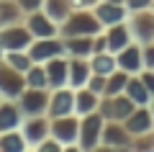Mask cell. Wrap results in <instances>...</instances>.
Segmentation results:
<instances>
[{"instance_id": "cell-22", "label": "cell", "mask_w": 154, "mask_h": 152, "mask_svg": "<svg viewBox=\"0 0 154 152\" xmlns=\"http://www.w3.org/2000/svg\"><path fill=\"white\" fill-rule=\"evenodd\" d=\"M123 93H126L136 106H149V103H152V98H154L152 93H149V88L141 82V77H139V75H131V77H128L126 90H123Z\"/></svg>"}, {"instance_id": "cell-35", "label": "cell", "mask_w": 154, "mask_h": 152, "mask_svg": "<svg viewBox=\"0 0 154 152\" xmlns=\"http://www.w3.org/2000/svg\"><path fill=\"white\" fill-rule=\"evenodd\" d=\"M141 54H144V67L154 70V41L141 44Z\"/></svg>"}, {"instance_id": "cell-3", "label": "cell", "mask_w": 154, "mask_h": 152, "mask_svg": "<svg viewBox=\"0 0 154 152\" xmlns=\"http://www.w3.org/2000/svg\"><path fill=\"white\" fill-rule=\"evenodd\" d=\"M51 137L59 139L64 150H80V147H77V137H80V116H77V114H67V116H57V119H51Z\"/></svg>"}, {"instance_id": "cell-4", "label": "cell", "mask_w": 154, "mask_h": 152, "mask_svg": "<svg viewBox=\"0 0 154 152\" xmlns=\"http://www.w3.org/2000/svg\"><path fill=\"white\" fill-rule=\"evenodd\" d=\"M134 108H136V103H134L126 93H118V95H100V103H98V111L103 114L105 121H126Z\"/></svg>"}, {"instance_id": "cell-44", "label": "cell", "mask_w": 154, "mask_h": 152, "mask_svg": "<svg viewBox=\"0 0 154 152\" xmlns=\"http://www.w3.org/2000/svg\"><path fill=\"white\" fill-rule=\"evenodd\" d=\"M0 57H3V49H0Z\"/></svg>"}, {"instance_id": "cell-9", "label": "cell", "mask_w": 154, "mask_h": 152, "mask_svg": "<svg viewBox=\"0 0 154 152\" xmlns=\"http://www.w3.org/2000/svg\"><path fill=\"white\" fill-rule=\"evenodd\" d=\"M23 90H26V77H23V72H18L16 67H11L0 57V95L16 101Z\"/></svg>"}, {"instance_id": "cell-11", "label": "cell", "mask_w": 154, "mask_h": 152, "mask_svg": "<svg viewBox=\"0 0 154 152\" xmlns=\"http://www.w3.org/2000/svg\"><path fill=\"white\" fill-rule=\"evenodd\" d=\"M131 131L123 126V121H105L103 137H100V147L108 150H128L131 147Z\"/></svg>"}, {"instance_id": "cell-37", "label": "cell", "mask_w": 154, "mask_h": 152, "mask_svg": "<svg viewBox=\"0 0 154 152\" xmlns=\"http://www.w3.org/2000/svg\"><path fill=\"white\" fill-rule=\"evenodd\" d=\"M18 5H21L23 13H33V11H41L44 8V0H16Z\"/></svg>"}, {"instance_id": "cell-5", "label": "cell", "mask_w": 154, "mask_h": 152, "mask_svg": "<svg viewBox=\"0 0 154 152\" xmlns=\"http://www.w3.org/2000/svg\"><path fill=\"white\" fill-rule=\"evenodd\" d=\"M31 41H33V36H31V31H28V26L23 21L0 28V49H3V54H5V52H21V49H28Z\"/></svg>"}, {"instance_id": "cell-28", "label": "cell", "mask_w": 154, "mask_h": 152, "mask_svg": "<svg viewBox=\"0 0 154 152\" xmlns=\"http://www.w3.org/2000/svg\"><path fill=\"white\" fill-rule=\"evenodd\" d=\"M128 77H131V75H128L126 70H121V67L113 70L108 75V80H105V93H103V95H118V93H123V90H126Z\"/></svg>"}, {"instance_id": "cell-14", "label": "cell", "mask_w": 154, "mask_h": 152, "mask_svg": "<svg viewBox=\"0 0 154 152\" xmlns=\"http://www.w3.org/2000/svg\"><path fill=\"white\" fill-rule=\"evenodd\" d=\"M44 67H46V85H49V90L69 85V57L67 54L44 62Z\"/></svg>"}, {"instance_id": "cell-26", "label": "cell", "mask_w": 154, "mask_h": 152, "mask_svg": "<svg viewBox=\"0 0 154 152\" xmlns=\"http://www.w3.org/2000/svg\"><path fill=\"white\" fill-rule=\"evenodd\" d=\"M72 11H75L72 0H44V13L51 21H57L59 26L67 21V16H69Z\"/></svg>"}, {"instance_id": "cell-16", "label": "cell", "mask_w": 154, "mask_h": 152, "mask_svg": "<svg viewBox=\"0 0 154 152\" xmlns=\"http://www.w3.org/2000/svg\"><path fill=\"white\" fill-rule=\"evenodd\" d=\"M131 137L136 134H146V131H154V116H152V108L149 106H136V108L128 114V119L123 121Z\"/></svg>"}, {"instance_id": "cell-2", "label": "cell", "mask_w": 154, "mask_h": 152, "mask_svg": "<svg viewBox=\"0 0 154 152\" xmlns=\"http://www.w3.org/2000/svg\"><path fill=\"white\" fill-rule=\"evenodd\" d=\"M105 119L100 111L80 116V137H77V147L80 150H100V137H103Z\"/></svg>"}, {"instance_id": "cell-40", "label": "cell", "mask_w": 154, "mask_h": 152, "mask_svg": "<svg viewBox=\"0 0 154 152\" xmlns=\"http://www.w3.org/2000/svg\"><path fill=\"white\" fill-rule=\"evenodd\" d=\"M149 108H152V116H154V98H152V103H149Z\"/></svg>"}, {"instance_id": "cell-41", "label": "cell", "mask_w": 154, "mask_h": 152, "mask_svg": "<svg viewBox=\"0 0 154 152\" xmlns=\"http://www.w3.org/2000/svg\"><path fill=\"white\" fill-rule=\"evenodd\" d=\"M105 3H123V0H105Z\"/></svg>"}, {"instance_id": "cell-8", "label": "cell", "mask_w": 154, "mask_h": 152, "mask_svg": "<svg viewBox=\"0 0 154 152\" xmlns=\"http://www.w3.org/2000/svg\"><path fill=\"white\" fill-rule=\"evenodd\" d=\"M49 88H26L21 95L16 98L21 106L23 116H41L49 108Z\"/></svg>"}, {"instance_id": "cell-12", "label": "cell", "mask_w": 154, "mask_h": 152, "mask_svg": "<svg viewBox=\"0 0 154 152\" xmlns=\"http://www.w3.org/2000/svg\"><path fill=\"white\" fill-rule=\"evenodd\" d=\"M75 114V88L64 85V88H54L49 93V108H46V116L49 119H57V116H67Z\"/></svg>"}, {"instance_id": "cell-19", "label": "cell", "mask_w": 154, "mask_h": 152, "mask_svg": "<svg viewBox=\"0 0 154 152\" xmlns=\"http://www.w3.org/2000/svg\"><path fill=\"white\" fill-rule=\"evenodd\" d=\"M90 75V57H69V88H85Z\"/></svg>"}, {"instance_id": "cell-25", "label": "cell", "mask_w": 154, "mask_h": 152, "mask_svg": "<svg viewBox=\"0 0 154 152\" xmlns=\"http://www.w3.org/2000/svg\"><path fill=\"white\" fill-rule=\"evenodd\" d=\"M90 70H93L95 75H105L108 77L113 70H118L116 54L113 52H95V54H90Z\"/></svg>"}, {"instance_id": "cell-29", "label": "cell", "mask_w": 154, "mask_h": 152, "mask_svg": "<svg viewBox=\"0 0 154 152\" xmlns=\"http://www.w3.org/2000/svg\"><path fill=\"white\" fill-rule=\"evenodd\" d=\"M23 77H26V88H49L46 85V67L41 62H33L23 72Z\"/></svg>"}, {"instance_id": "cell-33", "label": "cell", "mask_w": 154, "mask_h": 152, "mask_svg": "<svg viewBox=\"0 0 154 152\" xmlns=\"http://www.w3.org/2000/svg\"><path fill=\"white\" fill-rule=\"evenodd\" d=\"M105 80H108L105 75H95V72H93L90 80H88V88H90V90H95L98 95H103V93H105Z\"/></svg>"}, {"instance_id": "cell-13", "label": "cell", "mask_w": 154, "mask_h": 152, "mask_svg": "<svg viewBox=\"0 0 154 152\" xmlns=\"http://www.w3.org/2000/svg\"><path fill=\"white\" fill-rule=\"evenodd\" d=\"M23 23L28 26V31H31V36H33V39L59 36V23L51 21V18L44 13V8H41V11H33V13H26Z\"/></svg>"}, {"instance_id": "cell-43", "label": "cell", "mask_w": 154, "mask_h": 152, "mask_svg": "<svg viewBox=\"0 0 154 152\" xmlns=\"http://www.w3.org/2000/svg\"><path fill=\"white\" fill-rule=\"evenodd\" d=\"M0 103H3V95H0Z\"/></svg>"}, {"instance_id": "cell-10", "label": "cell", "mask_w": 154, "mask_h": 152, "mask_svg": "<svg viewBox=\"0 0 154 152\" xmlns=\"http://www.w3.org/2000/svg\"><path fill=\"white\" fill-rule=\"evenodd\" d=\"M28 54H31L33 62H49L54 57L67 54L64 52V39L62 36H49V39H33L31 47H28Z\"/></svg>"}, {"instance_id": "cell-1", "label": "cell", "mask_w": 154, "mask_h": 152, "mask_svg": "<svg viewBox=\"0 0 154 152\" xmlns=\"http://www.w3.org/2000/svg\"><path fill=\"white\" fill-rule=\"evenodd\" d=\"M103 31V23L98 21L93 8H75L59 26V36H95Z\"/></svg>"}, {"instance_id": "cell-39", "label": "cell", "mask_w": 154, "mask_h": 152, "mask_svg": "<svg viewBox=\"0 0 154 152\" xmlns=\"http://www.w3.org/2000/svg\"><path fill=\"white\" fill-rule=\"evenodd\" d=\"M100 0H72V5L75 8H95Z\"/></svg>"}, {"instance_id": "cell-31", "label": "cell", "mask_w": 154, "mask_h": 152, "mask_svg": "<svg viewBox=\"0 0 154 152\" xmlns=\"http://www.w3.org/2000/svg\"><path fill=\"white\" fill-rule=\"evenodd\" d=\"M131 150H154V131L136 134V137L131 139Z\"/></svg>"}, {"instance_id": "cell-34", "label": "cell", "mask_w": 154, "mask_h": 152, "mask_svg": "<svg viewBox=\"0 0 154 152\" xmlns=\"http://www.w3.org/2000/svg\"><path fill=\"white\" fill-rule=\"evenodd\" d=\"M95 52H108V36H105V28L93 36V54H95Z\"/></svg>"}, {"instance_id": "cell-18", "label": "cell", "mask_w": 154, "mask_h": 152, "mask_svg": "<svg viewBox=\"0 0 154 152\" xmlns=\"http://www.w3.org/2000/svg\"><path fill=\"white\" fill-rule=\"evenodd\" d=\"M21 124H23V111L18 106V101L3 98V103H0V131L21 129Z\"/></svg>"}, {"instance_id": "cell-17", "label": "cell", "mask_w": 154, "mask_h": 152, "mask_svg": "<svg viewBox=\"0 0 154 152\" xmlns=\"http://www.w3.org/2000/svg\"><path fill=\"white\" fill-rule=\"evenodd\" d=\"M93 11H95V16H98V21L103 23V28L113 26V23H123L128 18V8L123 5V3H105V0H100Z\"/></svg>"}, {"instance_id": "cell-30", "label": "cell", "mask_w": 154, "mask_h": 152, "mask_svg": "<svg viewBox=\"0 0 154 152\" xmlns=\"http://www.w3.org/2000/svg\"><path fill=\"white\" fill-rule=\"evenodd\" d=\"M3 60H5L11 67H16L18 72H26L28 67L33 65L31 54H28V49H21V52H5V54H3Z\"/></svg>"}, {"instance_id": "cell-38", "label": "cell", "mask_w": 154, "mask_h": 152, "mask_svg": "<svg viewBox=\"0 0 154 152\" xmlns=\"http://www.w3.org/2000/svg\"><path fill=\"white\" fill-rule=\"evenodd\" d=\"M139 77H141V82L149 88V93L154 95V70H149V67H144L141 72H139Z\"/></svg>"}, {"instance_id": "cell-24", "label": "cell", "mask_w": 154, "mask_h": 152, "mask_svg": "<svg viewBox=\"0 0 154 152\" xmlns=\"http://www.w3.org/2000/svg\"><path fill=\"white\" fill-rule=\"evenodd\" d=\"M67 57H90L93 54V36H64Z\"/></svg>"}, {"instance_id": "cell-6", "label": "cell", "mask_w": 154, "mask_h": 152, "mask_svg": "<svg viewBox=\"0 0 154 152\" xmlns=\"http://www.w3.org/2000/svg\"><path fill=\"white\" fill-rule=\"evenodd\" d=\"M126 23H128V31H131V39H134V41H139V44L154 41V11H152V8L128 13Z\"/></svg>"}, {"instance_id": "cell-23", "label": "cell", "mask_w": 154, "mask_h": 152, "mask_svg": "<svg viewBox=\"0 0 154 152\" xmlns=\"http://www.w3.org/2000/svg\"><path fill=\"white\" fill-rule=\"evenodd\" d=\"M28 142L21 129H8L0 131V152H26Z\"/></svg>"}, {"instance_id": "cell-21", "label": "cell", "mask_w": 154, "mask_h": 152, "mask_svg": "<svg viewBox=\"0 0 154 152\" xmlns=\"http://www.w3.org/2000/svg\"><path fill=\"white\" fill-rule=\"evenodd\" d=\"M98 103H100V95L95 90H90L88 85L75 90V114L77 116H85V114L98 111Z\"/></svg>"}, {"instance_id": "cell-42", "label": "cell", "mask_w": 154, "mask_h": 152, "mask_svg": "<svg viewBox=\"0 0 154 152\" xmlns=\"http://www.w3.org/2000/svg\"><path fill=\"white\" fill-rule=\"evenodd\" d=\"M152 11H154V0H152Z\"/></svg>"}, {"instance_id": "cell-15", "label": "cell", "mask_w": 154, "mask_h": 152, "mask_svg": "<svg viewBox=\"0 0 154 152\" xmlns=\"http://www.w3.org/2000/svg\"><path fill=\"white\" fill-rule=\"evenodd\" d=\"M116 62L121 70H126L128 75H139L144 70V54H141V44L131 41L128 47H123L121 52H116Z\"/></svg>"}, {"instance_id": "cell-27", "label": "cell", "mask_w": 154, "mask_h": 152, "mask_svg": "<svg viewBox=\"0 0 154 152\" xmlns=\"http://www.w3.org/2000/svg\"><path fill=\"white\" fill-rule=\"evenodd\" d=\"M26 18V13L21 11L16 0H0V28L13 26V23H21Z\"/></svg>"}, {"instance_id": "cell-7", "label": "cell", "mask_w": 154, "mask_h": 152, "mask_svg": "<svg viewBox=\"0 0 154 152\" xmlns=\"http://www.w3.org/2000/svg\"><path fill=\"white\" fill-rule=\"evenodd\" d=\"M21 131H23V137H26V142H28V150H36V147L51 134V119L46 114H41V116H23Z\"/></svg>"}, {"instance_id": "cell-32", "label": "cell", "mask_w": 154, "mask_h": 152, "mask_svg": "<svg viewBox=\"0 0 154 152\" xmlns=\"http://www.w3.org/2000/svg\"><path fill=\"white\" fill-rule=\"evenodd\" d=\"M36 150H38V152H62L64 147H62V142H59V139H54V137L49 134L44 142H41V144L36 147Z\"/></svg>"}, {"instance_id": "cell-20", "label": "cell", "mask_w": 154, "mask_h": 152, "mask_svg": "<svg viewBox=\"0 0 154 152\" xmlns=\"http://www.w3.org/2000/svg\"><path fill=\"white\" fill-rule=\"evenodd\" d=\"M105 36H108V52H121L123 47H128V44L134 41L131 39V31H128V23H113V26L105 28Z\"/></svg>"}, {"instance_id": "cell-36", "label": "cell", "mask_w": 154, "mask_h": 152, "mask_svg": "<svg viewBox=\"0 0 154 152\" xmlns=\"http://www.w3.org/2000/svg\"><path fill=\"white\" fill-rule=\"evenodd\" d=\"M123 5L128 8V13H136V11H146V8H152V0H123Z\"/></svg>"}]
</instances>
